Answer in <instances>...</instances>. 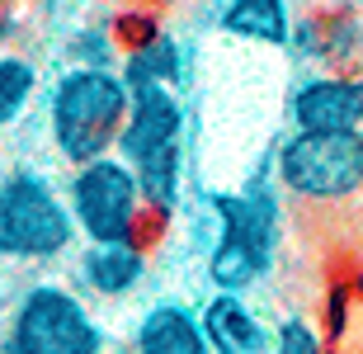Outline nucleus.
Listing matches in <instances>:
<instances>
[{"instance_id":"obj_14","label":"nucleus","mask_w":363,"mask_h":354,"mask_svg":"<svg viewBox=\"0 0 363 354\" xmlns=\"http://www.w3.org/2000/svg\"><path fill=\"white\" fill-rule=\"evenodd\" d=\"M43 90L48 81L38 57L24 48H0V137L14 133L33 114V104H43Z\"/></svg>"},{"instance_id":"obj_5","label":"nucleus","mask_w":363,"mask_h":354,"mask_svg":"<svg viewBox=\"0 0 363 354\" xmlns=\"http://www.w3.org/2000/svg\"><path fill=\"white\" fill-rule=\"evenodd\" d=\"M0 341L19 354H113V336L71 279L38 274L19 284Z\"/></svg>"},{"instance_id":"obj_17","label":"nucleus","mask_w":363,"mask_h":354,"mask_svg":"<svg viewBox=\"0 0 363 354\" xmlns=\"http://www.w3.org/2000/svg\"><path fill=\"white\" fill-rule=\"evenodd\" d=\"M113 354H133V350H128V345H123V350H113Z\"/></svg>"},{"instance_id":"obj_12","label":"nucleus","mask_w":363,"mask_h":354,"mask_svg":"<svg viewBox=\"0 0 363 354\" xmlns=\"http://www.w3.org/2000/svg\"><path fill=\"white\" fill-rule=\"evenodd\" d=\"M128 350L133 354H213L203 336L199 307L184 298H156L137 312L128 331Z\"/></svg>"},{"instance_id":"obj_10","label":"nucleus","mask_w":363,"mask_h":354,"mask_svg":"<svg viewBox=\"0 0 363 354\" xmlns=\"http://www.w3.org/2000/svg\"><path fill=\"white\" fill-rule=\"evenodd\" d=\"M71 288L85 302H128L142 293L151 279V245L147 241H123V245H81L71 255Z\"/></svg>"},{"instance_id":"obj_13","label":"nucleus","mask_w":363,"mask_h":354,"mask_svg":"<svg viewBox=\"0 0 363 354\" xmlns=\"http://www.w3.org/2000/svg\"><path fill=\"white\" fill-rule=\"evenodd\" d=\"M208 14L222 38H236L245 48H274V52H288L297 28V10L288 0H222Z\"/></svg>"},{"instance_id":"obj_9","label":"nucleus","mask_w":363,"mask_h":354,"mask_svg":"<svg viewBox=\"0 0 363 354\" xmlns=\"http://www.w3.org/2000/svg\"><path fill=\"white\" fill-rule=\"evenodd\" d=\"M288 52L307 71H363V5L297 10Z\"/></svg>"},{"instance_id":"obj_6","label":"nucleus","mask_w":363,"mask_h":354,"mask_svg":"<svg viewBox=\"0 0 363 354\" xmlns=\"http://www.w3.org/2000/svg\"><path fill=\"white\" fill-rule=\"evenodd\" d=\"M67 208L76 218L81 245H123V241H156L161 227L151 218L142 184L118 156H99L90 165H76L62 179Z\"/></svg>"},{"instance_id":"obj_7","label":"nucleus","mask_w":363,"mask_h":354,"mask_svg":"<svg viewBox=\"0 0 363 354\" xmlns=\"http://www.w3.org/2000/svg\"><path fill=\"white\" fill-rule=\"evenodd\" d=\"M269 165L283 199L340 208L363 194V133H283Z\"/></svg>"},{"instance_id":"obj_1","label":"nucleus","mask_w":363,"mask_h":354,"mask_svg":"<svg viewBox=\"0 0 363 354\" xmlns=\"http://www.w3.org/2000/svg\"><path fill=\"white\" fill-rule=\"evenodd\" d=\"M208 218H213V245L203 260L208 293L255 298V288L274 274L283 250V189L274 179V165L264 161L236 189H213Z\"/></svg>"},{"instance_id":"obj_8","label":"nucleus","mask_w":363,"mask_h":354,"mask_svg":"<svg viewBox=\"0 0 363 354\" xmlns=\"http://www.w3.org/2000/svg\"><path fill=\"white\" fill-rule=\"evenodd\" d=\"M283 114L288 133H363V71H302Z\"/></svg>"},{"instance_id":"obj_4","label":"nucleus","mask_w":363,"mask_h":354,"mask_svg":"<svg viewBox=\"0 0 363 354\" xmlns=\"http://www.w3.org/2000/svg\"><path fill=\"white\" fill-rule=\"evenodd\" d=\"M81 250V232L67 208V189L43 165L19 161L0 170V265L52 270Z\"/></svg>"},{"instance_id":"obj_3","label":"nucleus","mask_w":363,"mask_h":354,"mask_svg":"<svg viewBox=\"0 0 363 354\" xmlns=\"http://www.w3.org/2000/svg\"><path fill=\"white\" fill-rule=\"evenodd\" d=\"M128 109H133V90L118 71L57 67V76L43 90V133L52 156L67 170L113 156Z\"/></svg>"},{"instance_id":"obj_15","label":"nucleus","mask_w":363,"mask_h":354,"mask_svg":"<svg viewBox=\"0 0 363 354\" xmlns=\"http://www.w3.org/2000/svg\"><path fill=\"white\" fill-rule=\"evenodd\" d=\"M269 354H330V341L325 331L302 312H283L274 316V345Z\"/></svg>"},{"instance_id":"obj_2","label":"nucleus","mask_w":363,"mask_h":354,"mask_svg":"<svg viewBox=\"0 0 363 354\" xmlns=\"http://www.w3.org/2000/svg\"><path fill=\"white\" fill-rule=\"evenodd\" d=\"M142 184L156 227L184 213L189 189V104L179 90H133V109L123 123L118 151H113Z\"/></svg>"},{"instance_id":"obj_11","label":"nucleus","mask_w":363,"mask_h":354,"mask_svg":"<svg viewBox=\"0 0 363 354\" xmlns=\"http://www.w3.org/2000/svg\"><path fill=\"white\" fill-rule=\"evenodd\" d=\"M199 321L213 354H269L274 345V316L241 293H208L199 302Z\"/></svg>"},{"instance_id":"obj_16","label":"nucleus","mask_w":363,"mask_h":354,"mask_svg":"<svg viewBox=\"0 0 363 354\" xmlns=\"http://www.w3.org/2000/svg\"><path fill=\"white\" fill-rule=\"evenodd\" d=\"M0 354H19V350H10V345H5V341H0Z\"/></svg>"}]
</instances>
